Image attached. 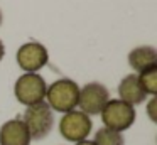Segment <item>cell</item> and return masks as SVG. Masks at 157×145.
Returning a JSON list of instances; mask_svg holds the SVG:
<instances>
[{
    "instance_id": "cell-9",
    "label": "cell",
    "mask_w": 157,
    "mask_h": 145,
    "mask_svg": "<svg viewBox=\"0 0 157 145\" xmlns=\"http://www.w3.org/2000/svg\"><path fill=\"white\" fill-rule=\"evenodd\" d=\"M118 96H120L118 100L135 106V105H142L144 101L147 100L149 94L144 91L142 84H140V81H139V76H137V74H128V76H125L120 81Z\"/></svg>"
},
{
    "instance_id": "cell-8",
    "label": "cell",
    "mask_w": 157,
    "mask_h": 145,
    "mask_svg": "<svg viewBox=\"0 0 157 145\" xmlns=\"http://www.w3.org/2000/svg\"><path fill=\"white\" fill-rule=\"evenodd\" d=\"M32 138L21 118L5 121L0 127V145H31Z\"/></svg>"
},
{
    "instance_id": "cell-14",
    "label": "cell",
    "mask_w": 157,
    "mask_h": 145,
    "mask_svg": "<svg viewBox=\"0 0 157 145\" xmlns=\"http://www.w3.org/2000/svg\"><path fill=\"white\" fill-rule=\"evenodd\" d=\"M5 56V47H4V42H2V39H0V61L4 59Z\"/></svg>"
},
{
    "instance_id": "cell-2",
    "label": "cell",
    "mask_w": 157,
    "mask_h": 145,
    "mask_svg": "<svg viewBox=\"0 0 157 145\" xmlns=\"http://www.w3.org/2000/svg\"><path fill=\"white\" fill-rule=\"evenodd\" d=\"M22 121H24L32 140H42L46 135L51 133L52 127H54V115H52L49 105L46 101H41L37 105L27 106Z\"/></svg>"
},
{
    "instance_id": "cell-1",
    "label": "cell",
    "mask_w": 157,
    "mask_h": 145,
    "mask_svg": "<svg viewBox=\"0 0 157 145\" xmlns=\"http://www.w3.org/2000/svg\"><path fill=\"white\" fill-rule=\"evenodd\" d=\"M79 98V86L73 79L63 78L51 83L46 90V103L49 108L59 113H68L78 108Z\"/></svg>"
},
{
    "instance_id": "cell-15",
    "label": "cell",
    "mask_w": 157,
    "mask_h": 145,
    "mask_svg": "<svg viewBox=\"0 0 157 145\" xmlns=\"http://www.w3.org/2000/svg\"><path fill=\"white\" fill-rule=\"evenodd\" d=\"M76 145H96L93 140H81V142H78Z\"/></svg>"
},
{
    "instance_id": "cell-12",
    "label": "cell",
    "mask_w": 157,
    "mask_h": 145,
    "mask_svg": "<svg viewBox=\"0 0 157 145\" xmlns=\"http://www.w3.org/2000/svg\"><path fill=\"white\" fill-rule=\"evenodd\" d=\"M137 76H139V81L142 84L144 91L147 94H150V96H155L157 94V66L142 71Z\"/></svg>"
},
{
    "instance_id": "cell-6",
    "label": "cell",
    "mask_w": 157,
    "mask_h": 145,
    "mask_svg": "<svg viewBox=\"0 0 157 145\" xmlns=\"http://www.w3.org/2000/svg\"><path fill=\"white\" fill-rule=\"evenodd\" d=\"M110 100L108 88L103 86L101 83H88L83 88H79V98H78V108L79 111L86 113L88 116L91 115H100L106 103Z\"/></svg>"
},
{
    "instance_id": "cell-11",
    "label": "cell",
    "mask_w": 157,
    "mask_h": 145,
    "mask_svg": "<svg viewBox=\"0 0 157 145\" xmlns=\"http://www.w3.org/2000/svg\"><path fill=\"white\" fill-rule=\"evenodd\" d=\"M95 142L96 145H125V140H123V135L120 132L110 130L106 127H101L95 135Z\"/></svg>"
},
{
    "instance_id": "cell-16",
    "label": "cell",
    "mask_w": 157,
    "mask_h": 145,
    "mask_svg": "<svg viewBox=\"0 0 157 145\" xmlns=\"http://www.w3.org/2000/svg\"><path fill=\"white\" fill-rule=\"evenodd\" d=\"M0 25H2V10H0Z\"/></svg>"
},
{
    "instance_id": "cell-13",
    "label": "cell",
    "mask_w": 157,
    "mask_h": 145,
    "mask_svg": "<svg viewBox=\"0 0 157 145\" xmlns=\"http://www.w3.org/2000/svg\"><path fill=\"white\" fill-rule=\"evenodd\" d=\"M155 105H157V100H155V96H152L149 106H147V111H149V116L152 121H157V116H155V113H154V111H155Z\"/></svg>"
},
{
    "instance_id": "cell-5",
    "label": "cell",
    "mask_w": 157,
    "mask_h": 145,
    "mask_svg": "<svg viewBox=\"0 0 157 145\" xmlns=\"http://www.w3.org/2000/svg\"><path fill=\"white\" fill-rule=\"evenodd\" d=\"M93 128L91 118L86 113L79 110H73L63 115L61 121H59V132L68 142L78 143L81 140H86Z\"/></svg>"
},
{
    "instance_id": "cell-7",
    "label": "cell",
    "mask_w": 157,
    "mask_h": 145,
    "mask_svg": "<svg viewBox=\"0 0 157 145\" xmlns=\"http://www.w3.org/2000/svg\"><path fill=\"white\" fill-rule=\"evenodd\" d=\"M49 52L41 42H25L17 51V64L25 73H37L48 64Z\"/></svg>"
},
{
    "instance_id": "cell-10",
    "label": "cell",
    "mask_w": 157,
    "mask_h": 145,
    "mask_svg": "<svg viewBox=\"0 0 157 145\" xmlns=\"http://www.w3.org/2000/svg\"><path fill=\"white\" fill-rule=\"evenodd\" d=\"M128 64L133 71L142 73L145 69L157 66V51L152 46H139L130 51Z\"/></svg>"
},
{
    "instance_id": "cell-3",
    "label": "cell",
    "mask_w": 157,
    "mask_h": 145,
    "mask_svg": "<svg viewBox=\"0 0 157 145\" xmlns=\"http://www.w3.org/2000/svg\"><path fill=\"white\" fill-rule=\"evenodd\" d=\"M46 90H48V83L44 78L37 73H25L15 81L14 93L19 103L24 106H32L41 101L46 100Z\"/></svg>"
},
{
    "instance_id": "cell-4",
    "label": "cell",
    "mask_w": 157,
    "mask_h": 145,
    "mask_svg": "<svg viewBox=\"0 0 157 145\" xmlns=\"http://www.w3.org/2000/svg\"><path fill=\"white\" fill-rule=\"evenodd\" d=\"M100 115L106 128L120 133L128 130L135 121V108L122 100H108Z\"/></svg>"
}]
</instances>
